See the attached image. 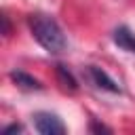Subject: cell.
I'll use <instances>...</instances> for the list:
<instances>
[{"label": "cell", "mask_w": 135, "mask_h": 135, "mask_svg": "<svg viewBox=\"0 0 135 135\" xmlns=\"http://www.w3.org/2000/svg\"><path fill=\"white\" fill-rule=\"evenodd\" d=\"M30 30L34 40L51 55H59L68 49V38L59 23L49 15H32L30 17Z\"/></svg>", "instance_id": "6da1fadb"}, {"label": "cell", "mask_w": 135, "mask_h": 135, "mask_svg": "<svg viewBox=\"0 0 135 135\" xmlns=\"http://www.w3.org/2000/svg\"><path fill=\"white\" fill-rule=\"evenodd\" d=\"M34 127L42 135H63L68 131L65 124L61 122V118L57 114H51V112H36L34 114Z\"/></svg>", "instance_id": "7a4b0ae2"}, {"label": "cell", "mask_w": 135, "mask_h": 135, "mask_svg": "<svg viewBox=\"0 0 135 135\" xmlns=\"http://www.w3.org/2000/svg\"><path fill=\"white\" fill-rule=\"evenodd\" d=\"M86 74H89L91 82H93L97 89L108 91V93H120V86L116 84V80H114V78H112L108 72H103L101 68H97V65H89Z\"/></svg>", "instance_id": "3957f363"}, {"label": "cell", "mask_w": 135, "mask_h": 135, "mask_svg": "<svg viewBox=\"0 0 135 135\" xmlns=\"http://www.w3.org/2000/svg\"><path fill=\"white\" fill-rule=\"evenodd\" d=\"M112 40H114V44H118L122 51H127V53H135V32H131L127 25L116 27L114 34H112Z\"/></svg>", "instance_id": "277c9868"}, {"label": "cell", "mask_w": 135, "mask_h": 135, "mask_svg": "<svg viewBox=\"0 0 135 135\" xmlns=\"http://www.w3.org/2000/svg\"><path fill=\"white\" fill-rule=\"evenodd\" d=\"M11 80H13L15 84L23 86V89H34V91H40V89H42V84H40V80H38V78L30 76V74H25V72H21V70L11 72Z\"/></svg>", "instance_id": "5b68a950"}, {"label": "cell", "mask_w": 135, "mask_h": 135, "mask_svg": "<svg viewBox=\"0 0 135 135\" xmlns=\"http://www.w3.org/2000/svg\"><path fill=\"white\" fill-rule=\"evenodd\" d=\"M57 78H59V82H61L63 89H68V91H76V89H78L76 78L72 76V72H70L65 65H57Z\"/></svg>", "instance_id": "8992f818"}, {"label": "cell", "mask_w": 135, "mask_h": 135, "mask_svg": "<svg viewBox=\"0 0 135 135\" xmlns=\"http://www.w3.org/2000/svg\"><path fill=\"white\" fill-rule=\"evenodd\" d=\"M91 131H95V133H112V129H108L103 124H97V122H91Z\"/></svg>", "instance_id": "52a82bcc"}, {"label": "cell", "mask_w": 135, "mask_h": 135, "mask_svg": "<svg viewBox=\"0 0 135 135\" xmlns=\"http://www.w3.org/2000/svg\"><path fill=\"white\" fill-rule=\"evenodd\" d=\"M2 34H4V36L11 34V25H8V17H6V15H2Z\"/></svg>", "instance_id": "ba28073f"}, {"label": "cell", "mask_w": 135, "mask_h": 135, "mask_svg": "<svg viewBox=\"0 0 135 135\" xmlns=\"http://www.w3.org/2000/svg\"><path fill=\"white\" fill-rule=\"evenodd\" d=\"M19 131H23L21 124H8V127H4V133H19Z\"/></svg>", "instance_id": "9c48e42d"}]
</instances>
